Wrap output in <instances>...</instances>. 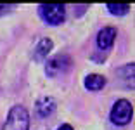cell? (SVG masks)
<instances>
[{
	"mask_svg": "<svg viewBox=\"0 0 135 130\" xmlns=\"http://www.w3.org/2000/svg\"><path fill=\"white\" fill-rule=\"evenodd\" d=\"M28 128H30V114L26 108L17 104L9 111L2 130H28Z\"/></svg>",
	"mask_w": 135,
	"mask_h": 130,
	"instance_id": "obj_1",
	"label": "cell"
},
{
	"mask_svg": "<svg viewBox=\"0 0 135 130\" xmlns=\"http://www.w3.org/2000/svg\"><path fill=\"white\" fill-rule=\"evenodd\" d=\"M42 19L49 24H61L66 19V7L62 4H42L38 7Z\"/></svg>",
	"mask_w": 135,
	"mask_h": 130,
	"instance_id": "obj_2",
	"label": "cell"
},
{
	"mask_svg": "<svg viewBox=\"0 0 135 130\" xmlns=\"http://www.w3.org/2000/svg\"><path fill=\"white\" fill-rule=\"evenodd\" d=\"M132 116H133V108L127 99L116 101L111 109V114H109V118L114 125H127V123H130Z\"/></svg>",
	"mask_w": 135,
	"mask_h": 130,
	"instance_id": "obj_3",
	"label": "cell"
},
{
	"mask_svg": "<svg viewBox=\"0 0 135 130\" xmlns=\"http://www.w3.org/2000/svg\"><path fill=\"white\" fill-rule=\"evenodd\" d=\"M69 68H71L69 55L59 54V55H56V57H52V59L47 61L45 73H47V76H57V75H61V73H66Z\"/></svg>",
	"mask_w": 135,
	"mask_h": 130,
	"instance_id": "obj_4",
	"label": "cell"
},
{
	"mask_svg": "<svg viewBox=\"0 0 135 130\" xmlns=\"http://www.w3.org/2000/svg\"><path fill=\"white\" fill-rule=\"evenodd\" d=\"M114 40H116V28L107 26L99 31V35H97V45H99L100 50H109L113 47Z\"/></svg>",
	"mask_w": 135,
	"mask_h": 130,
	"instance_id": "obj_5",
	"label": "cell"
},
{
	"mask_svg": "<svg viewBox=\"0 0 135 130\" xmlns=\"http://www.w3.org/2000/svg\"><path fill=\"white\" fill-rule=\"evenodd\" d=\"M54 49V42L50 38H42L35 47V59L36 61H44L45 57H49L50 50Z\"/></svg>",
	"mask_w": 135,
	"mask_h": 130,
	"instance_id": "obj_6",
	"label": "cell"
},
{
	"mask_svg": "<svg viewBox=\"0 0 135 130\" xmlns=\"http://www.w3.org/2000/svg\"><path fill=\"white\" fill-rule=\"evenodd\" d=\"M54 109H56V103H54V99H50V97H42L38 103H36V113H38V116H42V118L52 114Z\"/></svg>",
	"mask_w": 135,
	"mask_h": 130,
	"instance_id": "obj_7",
	"label": "cell"
},
{
	"mask_svg": "<svg viewBox=\"0 0 135 130\" xmlns=\"http://www.w3.org/2000/svg\"><path fill=\"white\" fill-rule=\"evenodd\" d=\"M104 85H106V78L102 75L94 73V75H88L85 78V87L88 90H100V89H104Z\"/></svg>",
	"mask_w": 135,
	"mask_h": 130,
	"instance_id": "obj_8",
	"label": "cell"
},
{
	"mask_svg": "<svg viewBox=\"0 0 135 130\" xmlns=\"http://www.w3.org/2000/svg\"><path fill=\"white\" fill-rule=\"evenodd\" d=\"M106 7H107V11L111 12V14H114V16H123V14H127V12L130 11V5L128 4H107Z\"/></svg>",
	"mask_w": 135,
	"mask_h": 130,
	"instance_id": "obj_9",
	"label": "cell"
},
{
	"mask_svg": "<svg viewBox=\"0 0 135 130\" xmlns=\"http://www.w3.org/2000/svg\"><path fill=\"white\" fill-rule=\"evenodd\" d=\"M9 9H12V5H0V14H4V12H7Z\"/></svg>",
	"mask_w": 135,
	"mask_h": 130,
	"instance_id": "obj_10",
	"label": "cell"
},
{
	"mask_svg": "<svg viewBox=\"0 0 135 130\" xmlns=\"http://www.w3.org/2000/svg\"><path fill=\"white\" fill-rule=\"evenodd\" d=\"M57 130H73V127L71 125H61Z\"/></svg>",
	"mask_w": 135,
	"mask_h": 130,
	"instance_id": "obj_11",
	"label": "cell"
}]
</instances>
